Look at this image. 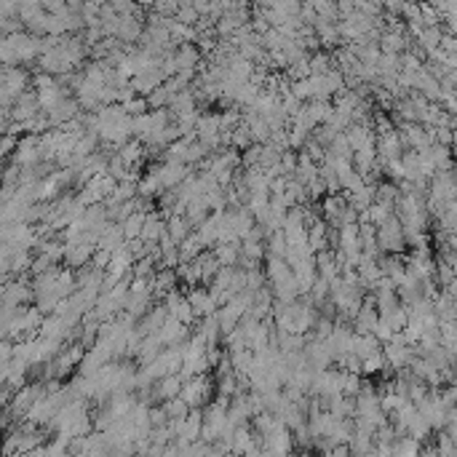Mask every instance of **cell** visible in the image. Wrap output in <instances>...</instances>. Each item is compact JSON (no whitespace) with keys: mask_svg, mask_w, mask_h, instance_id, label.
<instances>
[{"mask_svg":"<svg viewBox=\"0 0 457 457\" xmlns=\"http://www.w3.org/2000/svg\"><path fill=\"white\" fill-rule=\"evenodd\" d=\"M380 230H374V236H377V243H380L382 249H388V252H401L404 249V230H401V222L396 219V217H388V219H382Z\"/></svg>","mask_w":457,"mask_h":457,"instance_id":"cell-1","label":"cell"},{"mask_svg":"<svg viewBox=\"0 0 457 457\" xmlns=\"http://www.w3.org/2000/svg\"><path fill=\"white\" fill-rule=\"evenodd\" d=\"M206 391H209V385H206V380L203 377H198V374H193V380H185L182 382V388H179V398L185 401V404L190 406H201L203 398H206Z\"/></svg>","mask_w":457,"mask_h":457,"instance_id":"cell-2","label":"cell"},{"mask_svg":"<svg viewBox=\"0 0 457 457\" xmlns=\"http://www.w3.org/2000/svg\"><path fill=\"white\" fill-rule=\"evenodd\" d=\"M40 385L38 382H32V385H27V388H22V391H19V394L13 396V401H11V412L13 415H16V418H25L27 415V409H30V406L35 404V401H38L40 398Z\"/></svg>","mask_w":457,"mask_h":457,"instance_id":"cell-3","label":"cell"},{"mask_svg":"<svg viewBox=\"0 0 457 457\" xmlns=\"http://www.w3.org/2000/svg\"><path fill=\"white\" fill-rule=\"evenodd\" d=\"M13 158H16V164H19V166H32V164H38L40 158H43V155H40L38 137H35V134H30L27 140L19 142V147H16V155H13Z\"/></svg>","mask_w":457,"mask_h":457,"instance_id":"cell-4","label":"cell"},{"mask_svg":"<svg viewBox=\"0 0 457 457\" xmlns=\"http://www.w3.org/2000/svg\"><path fill=\"white\" fill-rule=\"evenodd\" d=\"M179 388H182V377L179 374H164L161 377V382H158V398H174V396H179Z\"/></svg>","mask_w":457,"mask_h":457,"instance_id":"cell-5","label":"cell"},{"mask_svg":"<svg viewBox=\"0 0 457 457\" xmlns=\"http://www.w3.org/2000/svg\"><path fill=\"white\" fill-rule=\"evenodd\" d=\"M164 222L158 219V214H147L145 217V225H142V233H140V238L142 241H158L161 238V233H164Z\"/></svg>","mask_w":457,"mask_h":457,"instance_id":"cell-6","label":"cell"},{"mask_svg":"<svg viewBox=\"0 0 457 457\" xmlns=\"http://www.w3.org/2000/svg\"><path fill=\"white\" fill-rule=\"evenodd\" d=\"M198 59H201V54L195 51V46L185 43V46L177 51V56H174V64H177V70H188V67H195V64H198Z\"/></svg>","mask_w":457,"mask_h":457,"instance_id":"cell-7","label":"cell"},{"mask_svg":"<svg viewBox=\"0 0 457 457\" xmlns=\"http://www.w3.org/2000/svg\"><path fill=\"white\" fill-rule=\"evenodd\" d=\"M188 230H190V222H188V217H179V214H174L171 219H169V238L174 243H179L182 238H188Z\"/></svg>","mask_w":457,"mask_h":457,"instance_id":"cell-8","label":"cell"},{"mask_svg":"<svg viewBox=\"0 0 457 457\" xmlns=\"http://www.w3.org/2000/svg\"><path fill=\"white\" fill-rule=\"evenodd\" d=\"M27 297H30V289H27V286H22V284H11V286L6 289V294H3V303L8 305V307H19V303L27 300Z\"/></svg>","mask_w":457,"mask_h":457,"instance_id":"cell-9","label":"cell"},{"mask_svg":"<svg viewBox=\"0 0 457 457\" xmlns=\"http://www.w3.org/2000/svg\"><path fill=\"white\" fill-rule=\"evenodd\" d=\"M418 40H420V46H422L425 51L436 49V46H439V40H441V30H439V27H422V30H420V35H418Z\"/></svg>","mask_w":457,"mask_h":457,"instance_id":"cell-10","label":"cell"},{"mask_svg":"<svg viewBox=\"0 0 457 457\" xmlns=\"http://www.w3.org/2000/svg\"><path fill=\"white\" fill-rule=\"evenodd\" d=\"M140 155H142L140 145H137V142H131V145H126V147H123V152H121L118 158L123 161V166H134V164H140Z\"/></svg>","mask_w":457,"mask_h":457,"instance_id":"cell-11","label":"cell"},{"mask_svg":"<svg viewBox=\"0 0 457 457\" xmlns=\"http://www.w3.org/2000/svg\"><path fill=\"white\" fill-rule=\"evenodd\" d=\"M201 16H198V11L193 8V6H179L177 8V22H182V25H195Z\"/></svg>","mask_w":457,"mask_h":457,"instance_id":"cell-12","label":"cell"},{"mask_svg":"<svg viewBox=\"0 0 457 457\" xmlns=\"http://www.w3.org/2000/svg\"><path fill=\"white\" fill-rule=\"evenodd\" d=\"M418 449H420V446H418V439H412V436H409L406 441H401L398 446H391V452H398V455H415Z\"/></svg>","mask_w":457,"mask_h":457,"instance_id":"cell-13","label":"cell"},{"mask_svg":"<svg viewBox=\"0 0 457 457\" xmlns=\"http://www.w3.org/2000/svg\"><path fill=\"white\" fill-rule=\"evenodd\" d=\"M382 8H388L391 13H398L401 11V6H404V0H380Z\"/></svg>","mask_w":457,"mask_h":457,"instance_id":"cell-14","label":"cell"},{"mask_svg":"<svg viewBox=\"0 0 457 457\" xmlns=\"http://www.w3.org/2000/svg\"><path fill=\"white\" fill-rule=\"evenodd\" d=\"M3 73H6V67H3V64H0V80H3Z\"/></svg>","mask_w":457,"mask_h":457,"instance_id":"cell-15","label":"cell"}]
</instances>
